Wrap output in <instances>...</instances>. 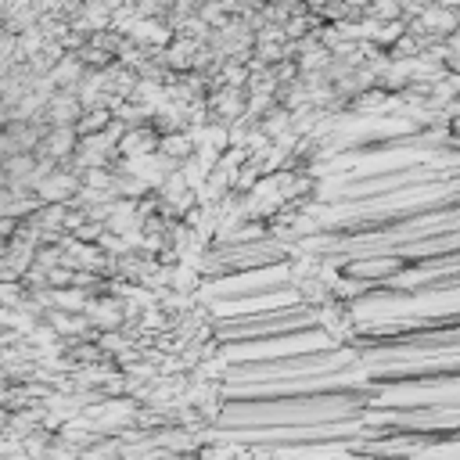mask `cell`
Here are the masks:
<instances>
[{"instance_id":"1","label":"cell","mask_w":460,"mask_h":460,"mask_svg":"<svg viewBox=\"0 0 460 460\" xmlns=\"http://www.w3.org/2000/svg\"><path fill=\"white\" fill-rule=\"evenodd\" d=\"M162 144V133L158 130H144V126H130L119 140V155L123 158H137V155H148V151H158Z\"/></svg>"}]
</instances>
